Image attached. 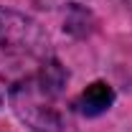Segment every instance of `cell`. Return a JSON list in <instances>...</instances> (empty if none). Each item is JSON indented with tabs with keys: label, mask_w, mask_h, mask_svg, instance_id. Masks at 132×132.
I'll return each mask as SVG.
<instances>
[{
	"label": "cell",
	"mask_w": 132,
	"mask_h": 132,
	"mask_svg": "<svg viewBox=\"0 0 132 132\" xmlns=\"http://www.w3.org/2000/svg\"><path fill=\"white\" fill-rule=\"evenodd\" d=\"M56 94H59L56 89L46 86L38 76H33V79L18 84L13 89V102H15L18 114L23 117L33 130L53 132L59 127V117H56L53 107H51V102H53Z\"/></svg>",
	"instance_id": "cell-1"
},
{
	"label": "cell",
	"mask_w": 132,
	"mask_h": 132,
	"mask_svg": "<svg viewBox=\"0 0 132 132\" xmlns=\"http://www.w3.org/2000/svg\"><path fill=\"white\" fill-rule=\"evenodd\" d=\"M112 102H114L112 86L104 84V81H94L76 97L74 107H76V112L84 114V117H97V114H102V112H107V109L112 107Z\"/></svg>",
	"instance_id": "cell-3"
},
{
	"label": "cell",
	"mask_w": 132,
	"mask_h": 132,
	"mask_svg": "<svg viewBox=\"0 0 132 132\" xmlns=\"http://www.w3.org/2000/svg\"><path fill=\"white\" fill-rule=\"evenodd\" d=\"M41 46V36L31 20L0 10V71L5 74V64L20 59H31V53Z\"/></svg>",
	"instance_id": "cell-2"
}]
</instances>
